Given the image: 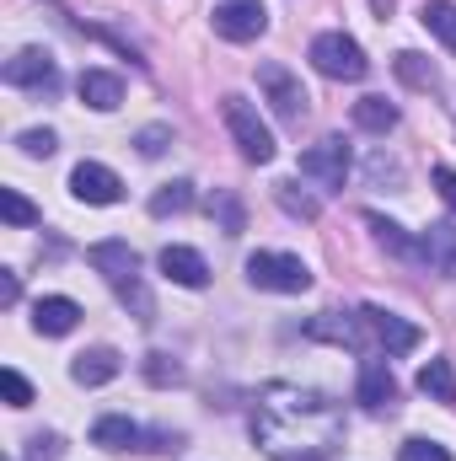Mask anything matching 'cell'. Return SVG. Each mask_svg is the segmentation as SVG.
Instances as JSON below:
<instances>
[{
    "label": "cell",
    "mask_w": 456,
    "mask_h": 461,
    "mask_svg": "<svg viewBox=\"0 0 456 461\" xmlns=\"http://www.w3.org/2000/svg\"><path fill=\"white\" fill-rule=\"evenodd\" d=\"M252 440L274 461H328L343 446V413L312 386L269 381L252 402Z\"/></svg>",
    "instance_id": "6da1fadb"
},
{
    "label": "cell",
    "mask_w": 456,
    "mask_h": 461,
    "mask_svg": "<svg viewBox=\"0 0 456 461\" xmlns=\"http://www.w3.org/2000/svg\"><path fill=\"white\" fill-rule=\"evenodd\" d=\"M221 118H226L231 140H236V150H242L252 167H269V161H274V150H279V145H274L269 123L258 118V108H252L247 97H236V92H231V97H221Z\"/></svg>",
    "instance_id": "7a4b0ae2"
},
{
    "label": "cell",
    "mask_w": 456,
    "mask_h": 461,
    "mask_svg": "<svg viewBox=\"0 0 456 461\" xmlns=\"http://www.w3.org/2000/svg\"><path fill=\"white\" fill-rule=\"evenodd\" d=\"M247 285L274 290V295H301V290H312V268L296 252H252L247 258Z\"/></svg>",
    "instance_id": "3957f363"
},
{
    "label": "cell",
    "mask_w": 456,
    "mask_h": 461,
    "mask_svg": "<svg viewBox=\"0 0 456 461\" xmlns=\"http://www.w3.org/2000/svg\"><path fill=\"white\" fill-rule=\"evenodd\" d=\"M312 65L328 81H365L370 76V59H365V49L349 32H317L312 38Z\"/></svg>",
    "instance_id": "277c9868"
},
{
    "label": "cell",
    "mask_w": 456,
    "mask_h": 461,
    "mask_svg": "<svg viewBox=\"0 0 456 461\" xmlns=\"http://www.w3.org/2000/svg\"><path fill=\"white\" fill-rule=\"evenodd\" d=\"M301 177H312L328 194L343 188V177H349V145H343V134H323L317 145L301 150Z\"/></svg>",
    "instance_id": "5b68a950"
},
{
    "label": "cell",
    "mask_w": 456,
    "mask_h": 461,
    "mask_svg": "<svg viewBox=\"0 0 456 461\" xmlns=\"http://www.w3.org/2000/svg\"><path fill=\"white\" fill-rule=\"evenodd\" d=\"M5 86L16 92H59V70H54V54L49 49H22L5 59Z\"/></svg>",
    "instance_id": "8992f818"
},
{
    "label": "cell",
    "mask_w": 456,
    "mask_h": 461,
    "mask_svg": "<svg viewBox=\"0 0 456 461\" xmlns=\"http://www.w3.org/2000/svg\"><path fill=\"white\" fill-rule=\"evenodd\" d=\"M258 86H263V97H269L279 123H301L306 118V92H301V81L285 65H258Z\"/></svg>",
    "instance_id": "52a82bcc"
},
{
    "label": "cell",
    "mask_w": 456,
    "mask_h": 461,
    "mask_svg": "<svg viewBox=\"0 0 456 461\" xmlns=\"http://www.w3.org/2000/svg\"><path fill=\"white\" fill-rule=\"evenodd\" d=\"M360 317H365V339L381 348L387 359H392V354H414V348H419V328H414V322H403L397 312L360 306Z\"/></svg>",
    "instance_id": "ba28073f"
},
{
    "label": "cell",
    "mask_w": 456,
    "mask_h": 461,
    "mask_svg": "<svg viewBox=\"0 0 456 461\" xmlns=\"http://www.w3.org/2000/svg\"><path fill=\"white\" fill-rule=\"evenodd\" d=\"M215 32H221L226 43H252V38H263V32H269L263 0H221V5H215Z\"/></svg>",
    "instance_id": "9c48e42d"
},
{
    "label": "cell",
    "mask_w": 456,
    "mask_h": 461,
    "mask_svg": "<svg viewBox=\"0 0 456 461\" xmlns=\"http://www.w3.org/2000/svg\"><path fill=\"white\" fill-rule=\"evenodd\" d=\"M70 194L81 204H118L123 199V177H118L114 167H103V161H81L70 172Z\"/></svg>",
    "instance_id": "30bf717a"
},
{
    "label": "cell",
    "mask_w": 456,
    "mask_h": 461,
    "mask_svg": "<svg viewBox=\"0 0 456 461\" xmlns=\"http://www.w3.org/2000/svg\"><path fill=\"white\" fill-rule=\"evenodd\" d=\"M87 263L108 279V285H129V279H140V252L129 247V241H92L87 247Z\"/></svg>",
    "instance_id": "8fae6325"
},
{
    "label": "cell",
    "mask_w": 456,
    "mask_h": 461,
    "mask_svg": "<svg viewBox=\"0 0 456 461\" xmlns=\"http://www.w3.org/2000/svg\"><path fill=\"white\" fill-rule=\"evenodd\" d=\"M354 397L370 408V413H387L397 402V375L387 359H360V381H354Z\"/></svg>",
    "instance_id": "7c38bea8"
},
{
    "label": "cell",
    "mask_w": 456,
    "mask_h": 461,
    "mask_svg": "<svg viewBox=\"0 0 456 461\" xmlns=\"http://www.w3.org/2000/svg\"><path fill=\"white\" fill-rule=\"evenodd\" d=\"M306 339H323V344H339V348H365V317L360 312H317L306 322Z\"/></svg>",
    "instance_id": "4fadbf2b"
},
{
    "label": "cell",
    "mask_w": 456,
    "mask_h": 461,
    "mask_svg": "<svg viewBox=\"0 0 456 461\" xmlns=\"http://www.w3.org/2000/svg\"><path fill=\"white\" fill-rule=\"evenodd\" d=\"M161 274L172 279V285H183V290H205L210 285V263H205V252H194V247H161Z\"/></svg>",
    "instance_id": "5bb4252c"
},
{
    "label": "cell",
    "mask_w": 456,
    "mask_h": 461,
    "mask_svg": "<svg viewBox=\"0 0 456 461\" xmlns=\"http://www.w3.org/2000/svg\"><path fill=\"white\" fill-rule=\"evenodd\" d=\"M76 322H81V306H76L70 295H43V301L32 306V328H38L43 339H65V333H76Z\"/></svg>",
    "instance_id": "9a60e30c"
},
{
    "label": "cell",
    "mask_w": 456,
    "mask_h": 461,
    "mask_svg": "<svg viewBox=\"0 0 456 461\" xmlns=\"http://www.w3.org/2000/svg\"><path fill=\"white\" fill-rule=\"evenodd\" d=\"M419 258H424L435 274L456 279V226H451V221H435V226L419 236Z\"/></svg>",
    "instance_id": "2e32d148"
},
{
    "label": "cell",
    "mask_w": 456,
    "mask_h": 461,
    "mask_svg": "<svg viewBox=\"0 0 456 461\" xmlns=\"http://www.w3.org/2000/svg\"><path fill=\"white\" fill-rule=\"evenodd\" d=\"M118 370H123L118 348H87V354H76V365H70V381H76V386H108Z\"/></svg>",
    "instance_id": "e0dca14e"
},
{
    "label": "cell",
    "mask_w": 456,
    "mask_h": 461,
    "mask_svg": "<svg viewBox=\"0 0 456 461\" xmlns=\"http://www.w3.org/2000/svg\"><path fill=\"white\" fill-rule=\"evenodd\" d=\"M76 92H81V103L97 108V113H114L118 103H123V81H118L114 70H81Z\"/></svg>",
    "instance_id": "ac0fdd59"
},
{
    "label": "cell",
    "mask_w": 456,
    "mask_h": 461,
    "mask_svg": "<svg viewBox=\"0 0 456 461\" xmlns=\"http://www.w3.org/2000/svg\"><path fill=\"white\" fill-rule=\"evenodd\" d=\"M92 446H103V451H134L140 446V424L123 419V413H108V419L92 424Z\"/></svg>",
    "instance_id": "d6986e66"
},
{
    "label": "cell",
    "mask_w": 456,
    "mask_h": 461,
    "mask_svg": "<svg viewBox=\"0 0 456 461\" xmlns=\"http://www.w3.org/2000/svg\"><path fill=\"white\" fill-rule=\"evenodd\" d=\"M392 70H397V81L414 86V92H441V70H435L424 54H414V49H403V54L392 59Z\"/></svg>",
    "instance_id": "ffe728a7"
},
{
    "label": "cell",
    "mask_w": 456,
    "mask_h": 461,
    "mask_svg": "<svg viewBox=\"0 0 456 461\" xmlns=\"http://www.w3.org/2000/svg\"><path fill=\"white\" fill-rule=\"evenodd\" d=\"M365 226H370V236H376V247H387L392 258H419V241L397 226V221H387V215L365 210Z\"/></svg>",
    "instance_id": "44dd1931"
},
{
    "label": "cell",
    "mask_w": 456,
    "mask_h": 461,
    "mask_svg": "<svg viewBox=\"0 0 456 461\" xmlns=\"http://www.w3.org/2000/svg\"><path fill=\"white\" fill-rule=\"evenodd\" d=\"M205 210H210L215 230H226V236H242V230H247V204H242V199H236L231 188H215Z\"/></svg>",
    "instance_id": "7402d4cb"
},
{
    "label": "cell",
    "mask_w": 456,
    "mask_h": 461,
    "mask_svg": "<svg viewBox=\"0 0 456 461\" xmlns=\"http://www.w3.org/2000/svg\"><path fill=\"white\" fill-rule=\"evenodd\" d=\"M188 210H194V183H188V177L161 183V188L150 194V215H156V221H167V215H188Z\"/></svg>",
    "instance_id": "603a6c76"
},
{
    "label": "cell",
    "mask_w": 456,
    "mask_h": 461,
    "mask_svg": "<svg viewBox=\"0 0 456 461\" xmlns=\"http://www.w3.org/2000/svg\"><path fill=\"white\" fill-rule=\"evenodd\" d=\"M354 129L387 134V129H397V108H392L387 97H360V103H354Z\"/></svg>",
    "instance_id": "cb8c5ba5"
},
{
    "label": "cell",
    "mask_w": 456,
    "mask_h": 461,
    "mask_svg": "<svg viewBox=\"0 0 456 461\" xmlns=\"http://www.w3.org/2000/svg\"><path fill=\"white\" fill-rule=\"evenodd\" d=\"M419 22L456 54V0H424V5H419Z\"/></svg>",
    "instance_id": "d4e9b609"
},
{
    "label": "cell",
    "mask_w": 456,
    "mask_h": 461,
    "mask_svg": "<svg viewBox=\"0 0 456 461\" xmlns=\"http://www.w3.org/2000/svg\"><path fill=\"white\" fill-rule=\"evenodd\" d=\"M419 392H424V397H435V402H456V370H451V359H430V365L419 370Z\"/></svg>",
    "instance_id": "484cf974"
},
{
    "label": "cell",
    "mask_w": 456,
    "mask_h": 461,
    "mask_svg": "<svg viewBox=\"0 0 456 461\" xmlns=\"http://www.w3.org/2000/svg\"><path fill=\"white\" fill-rule=\"evenodd\" d=\"M274 204H279L285 215H296V221H317V215H323V204H317L312 194H301L296 183H274Z\"/></svg>",
    "instance_id": "4316f807"
},
{
    "label": "cell",
    "mask_w": 456,
    "mask_h": 461,
    "mask_svg": "<svg viewBox=\"0 0 456 461\" xmlns=\"http://www.w3.org/2000/svg\"><path fill=\"white\" fill-rule=\"evenodd\" d=\"M0 215H5V226H38L43 215H38V204L32 199H22L16 188H0Z\"/></svg>",
    "instance_id": "83f0119b"
},
{
    "label": "cell",
    "mask_w": 456,
    "mask_h": 461,
    "mask_svg": "<svg viewBox=\"0 0 456 461\" xmlns=\"http://www.w3.org/2000/svg\"><path fill=\"white\" fill-rule=\"evenodd\" d=\"M145 381L150 386H178L183 381V365L172 354H145Z\"/></svg>",
    "instance_id": "f1b7e54d"
},
{
    "label": "cell",
    "mask_w": 456,
    "mask_h": 461,
    "mask_svg": "<svg viewBox=\"0 0 456 461\" xmlns=\"http://www.w3.org/2000/svg\"><path fill=\"white\" fill-rule=\"evenodd\" d=\"M397 461H451V451H446L441 440L414 435V440H403V446H397Z\"/></svg>",
    "instance_id": "f546056e"
},
{
    "label": "cell",
    "mask_w": 456,
    "mask_h": 461,
    "mask_svg": "<svg viewBox=\"0 0 456 461\" xmlns=\"http://www.w3.org/2000/svg\"><path fill=\"white\" fill-rule=\"evenodd\" d=\"M16 145H22V156H32V161H43V156H54V129H22L16 134Z\"/></svg>",
    "instance_id": "4dcf8cb0"
},
{
    "label": "cell",
    "mask_w": 456,
    "mask_h": 461,
    "mask_svg": "<svg viewBox=\"0 0 456 461\" xmlns=\"http://www.w3.org/2000/svg\"><path fill=\"white\" fill-rule=\"evenodd\" d=\"M167 145H172V129H167V123H145V129L134 134V150H140V156H161Z\"/></svg>",
    "instance_id": "1f68e13d"
},
{
    "label": "cell",
    "mask_w": 456,
    "mask_h": 461,
    "mask_svg": "<svg viewBox=\"0 0 456 461\" xmlns=\"http://www.w3.org/2000/svg\"><path fill=\"white\" fill-rule=\"evenodd\" d=\"M118 301H123V306H134V317H140V322H150V317H156V301L145 295V285H140V279L118 285Z\"/></svg>",
    "instance_id": "d6a6232c"
},
{
    "label": "cell",
    "mask_w": 456,
    "mask_h": 461,
    "mask_svg": "<svg viewBox=\"0 0 456 461\" xmlns=\"http://www.w3.org/2000/svg\"><path fill=\"white\" fill-rule=\"evenodd\" d=\"M0 392H5V402H11V408H27V402H32V386H27V375H22V370H11V365L0 370Z\"/></svg>",
    "instance_id": "836d02e7"
},
{
    "label": "cell",
    "mask_w": 456,
    "mask_h": 461,
    "mask_svg": "<svg viewBox=\"0 0 456 461\" xmlns=\"http://www.w3.org/2000/svg\"><path fill=\"white\" fill-rule=\"evenodd\" d=\"M27 461H59V435H32L27 440Z\"/></svg>",
    "instance_id": "e575fe53"
},
{
    "label": "cell",
    "mask_w": 456,
    "mask_h": 461,
    "mask_svg": "<svg viewBox=\"0 0 456 461\" xmlns=\"http://www.w3.org/2000/svg\"><path fill=\"white\" fill-rule=\"evenodd\" d=\"M430 177H435V194L446 199V210H451V215H456V172H451V167H435Z\"/></svg>",
    "instance_id": "d590c367"
},
{
    "label": "cell",
    "mask_w": 456,
    "mask_h": 461,
    "mask_svg": "<svg viewBox=\"0 0 456 461\" xmlns=\"http://www.w3.org/2000/svg\"><path fill=\"white\" fill-rule=\"evenodd\" d=\"M16 295H22L16 274H11V268H0V306H16Z\"/></svg>",
    "instance_id": "8d00e7d4"
}]
</instances>
